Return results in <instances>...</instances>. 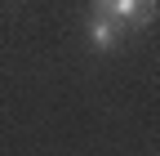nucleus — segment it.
Listing matches in <instances>:
<instances>
[{
  "instance_id": "nucleus-2",
  "label": "nucleus",
  "mask_w": 160,
  "mask_h": 156,
  "mask_svg": "<svg viewBox=\"0 0 160 156\" xmlns=\"http://www.w3.org/2000/svg\"><path fill=\"white\" fill-rule=\"evenodd\" d=\"M85 31H89V45H93V49H102V54L116 49V40H120V23H111V18H102V13H93Z\"/></svg>"
},
{
  "instance_id": "nucleus-1",
  "label": "nucleus",
  "mask_w": 160,
  "mask_h": 156,
  "mask_svg": "<svg viewBox=\"0 0 160 156\" xmlns=\"http://www.w3.org/2000/svg\"><path fill=\"white\" fill-rule=\"evenodd\" d=\"M93 13L111 18V23H133V27H147L156 18V0H93Z\"/></svg>"
}]
</instances>
